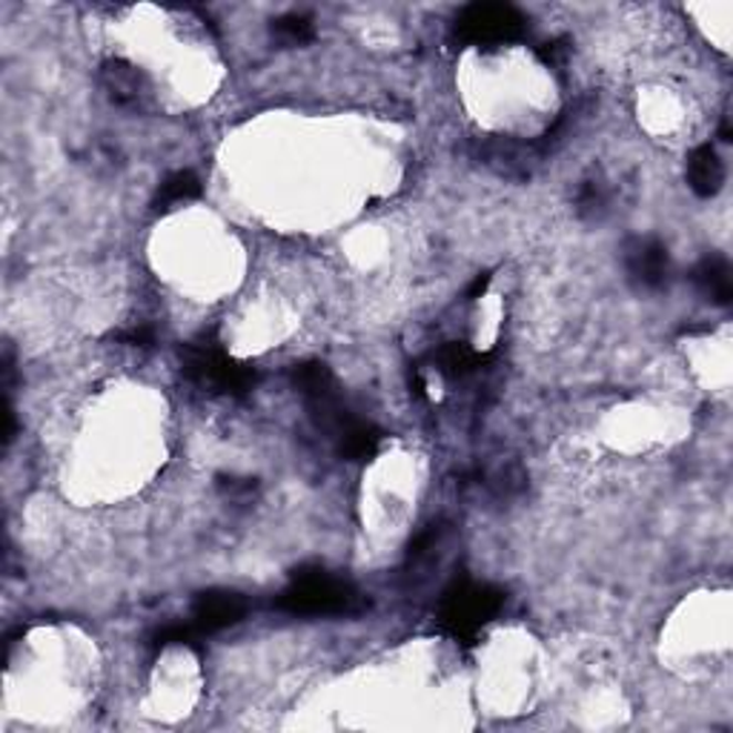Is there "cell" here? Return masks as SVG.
<instances>
[{"mask_svg": "<svg viewBox=\"0 0 733 733\" xmlns=\"http://www.w3.org/2000/svg\"><path fill=\"white\" fill-rule=\"evenodd\" d=\"M218 488L224 490L227 496H247V493L255 490V482L252 479H235V475H221Z\"/></svg>", "mask_w": 733, "mask_h": 733, "instance_id": "17", "label": "cell"}, {"mask_svg": "<svg viewBox=\"0 0 733 733\" xmlns=\"http://www.w3.org/2000/svg\"><path fill=\"white\" fill-rule=\"evenodd\" d=\"M693 284L711 304L727 307L733 299V281H731V264L725 255H705L693 266Z\"/></svg>", "mask_w": 733, "mask_h": 733, "instance_id": "10", "label": "cell"}, {"mask_svg": "<svg viewBox=\"0 0 733 733\" xmlns=\"http://www.w3.org/2000/svg\"><path fill=\"white\" fill-rule=\"evenodd\" d=\"M273 32L286 43H307V41H313L315 27H313V18L293 12V14H284V18H279V21L273 23Z\"/></svg>", "mask_w": 733, "mask_h": 733, "instance_id": "14", "label": "cell"}, {"mask_svg": "<svg viewBox=\"0 0 733 733\" xmlns=\"http://www.w3.org/2000/svg\"><path fill=\"white\" fill-rule=\"evenodd\" d=\"M247 610H250V601L238 590H207L192 605V625L201 633H216V630L238 625L247 616Z\"/></svg>", "mask_w": 733, "mask_h": 733, "instance_id": "6", "label": "cell"}, {"mask_svg": "<svg viewBox=\"0 0 733 733\" xmlns=\"http://www.w3.org/2000/svg\"><path fill=\"white\" fill-rule=\"evenodd\" d=\"M488 284H490V275H479V279H475V284L468 290V301H475L479 295H484Z\"/></svg>", "mask_w": 733, "mask_h": 733, "instance_id": "20", "label": "cell"}, {"mask_svg": "<svg viewBox=\"0 0 733 733\" xmlns=\"http://www.w3.org/2000/svg\"><path fill=\"white\" fill-rule=\"evenodd\" d=\"M201 196V181H198L196 172L189 169H178V172L167 175L158 187V196H155V210H169L172 203L192 201V198Z\"/></svg>", "mask_w": 733, "mask_h": 733, "instance_id": "12", "label": "cell"}, {"mask_svg": "<svg viewBox=\"0 0 733 733\" xmlns=\"http://www.w3.org/2000/svg\"><path fill=\"white\" fill-rule=\"evenodd\" d=\"M527 32V21L507 3H473L455 18V38L473 46L510 43Z\"/></svg>", "mask_w": 733, "mask_h": 733, "instance_id": "4", "label": "cell"}, {"mask_svg": "<svg viewBox=\"0 0 733 733\" xmlns=\"http://www.w3.org/2000/svg\"><path fill=\"white\" fill-rule=\"evenodd\" d=\"M482 161L504 178H531L533 149L527 144H516L507 138L488 140L482 144Z\"/></svg>", "mask_w": 733, "mask_h": 733, "instance_id": "8", "label": "cell"}, {"mask_svg": "<svg viewBox=\"0 0 733 733\" xmlns=\"http://www.w3.org/2000/svg\"><path fill=\"white\" fill-rule=\"evenodd\" d=\"M184 373L192 381L212 390L232 392V396H244L255 385V370L247 364H238L227 356L221 344L212 336H201L198 342H189L181 349Z\"/></svg>", "mask_w": 733, "mask_h": 733, "instance_id": "3", "label": "cell"}, {"mask_svg": "<svg viewBox=\"0 0 733 733\" xmlns=\"http://www.w3.org/2000/svg\"><path fill=\"white\" fill-rule=\"evenodd\" d=\"M104 86L109 98L126 109H147L149 106V84L135 66L126 61H109L104 66Z\"/></svg>", "mask_w": 733, "mask_h": 733, "instance_id": "7", "label": "cell"}, {"mask_svg": "<svg viewBox=\"0 0 733 733\" xmlns=\"http://www.w3.org/2000/svg\"><path fill=\"white\" fill-rule=\"evenodd\" d=\"M565 52H567L565 41H553V43H545V46L538 50V57H542L545 63H551V66H556V63H562Z\"/></svg>", "mask_w": 733, "mask_h": 733, "instance_id": "19", "label": "cell"}, {"mask_svg": "<svg viewBox=\"0 0 733 733\" xmlns=\"http://www.w3.org/2000/svg\"><path fill=\"white\" fill-rule=\"evenodd\" d=\"M504 594L499 587L484 585V582L473 579H455L453 585L444 590L439 608L441 628L448 630L453 639L470 645L475 636L482 633L493 616L502 610Z\"/></svg>", "mask_w": 733, "mask_h": 733, "instance_id": "2", "label": "cell"}, {"mask_svg": "<svg viewBox=\"0 0 733 733\" xmlns=\"http://www.w3.org/2000/svg\"><path fill=\"white\" fill-rule=\"evenodd\" d=\"M333 444H336V450L344 455V459L353 461L373 459V455L378 453V444H381V430H378L376 425H370V421H364L356 416V419L344 427L342 436H338Z\"/></svg>", "mask_w": 733, "mask_h": 733, "instance_id": "11", "label": "cell"}, {"mask_svg": "<svg viewBox=\"0 0 733 733\" xmlns=\"http://www.w3.org/2000/svg\"><path fill=\"white\" fill-rule=\"evenodd\" d=\"M275 605L299 616H338L356 614L362 608V596L349 582L322 567H301L293 573V582L281 590Z\"/></svg>", "mask_w": 733, "mask_h": 733, "instance_id": "1", "label": "cell"}, {"mask_svg": "<svg viewBox=\"0 0 733 733\" xmlns=\"http://www.w3.org/2000/svg\"><path fill=\"white\" fill-rule=\"evenodd\" d=\"M115 338L124 344H129V347H153V342H155L153 329L149 327H133V329H126V333H118Z\"/></svg>", "mask_w": 733, "mask_h": 733, "instance_id": "18", "label": "cell"}, {"mask_svg": "<svg viewBox=\"0 0 733 733\" xmlns=\"http://www.w3.org/2000/svg\"><path fill=\"white\" fill-rule=\"evenodd\" d=\"M479 362H482L479 353L470 349L468 344H459V342L444 344V347L436 353V367H439V370L450 378L468 376V373H473L475 367H479Z\"/></svg>", "mask_w": 733, "mask_h": 733, "instance_id": "13", "label": "cell"}, {"mask_svg": "<svg viewBox=\"0 0 733 733\" xmlns=\"http://www.w3.org/2000/svg\"><path fill=\"white\" fill-rule=\"evenodd\" d=\"M625 270L645 290H659L671 275V255L659 238H630L625 247Z\"/></svg>", "mask_w": 733, "mask_h": 733, "instance_id": "5", "label": "cell"}, {"mask_svg": "<svg viewBox=\"0 0 733 733\" xmlns=\"http://www.w3.org/2000/svg\"><path fill=\"white\" fill-rule=\"evenodd\" d=\"M201 630L192 625V619L184 625V621H178V625H167V628H161L158 633L153 636V648H167V645H192L201 639Z\"/></svg>", "mask_w": 733, "mask_h": 733, "instance_id": "15", "label": "cell"}, {"mask_svg": "<svg viewBox=\"0 0 733 733\" xmlns=\"http://www.w3.org/2000/svg\"><path fill=\"white\" fill-rule=\"evenodd\" d=\"M608 203V192L599 181H587L579 192V210L582 212H599Z\"/></svg>", "mask_w": 733, "mask_h": 733, "instance_id": "16", "label": "cell"}, {"mask_svg": "<svg viewBox=\"0 0 733 733\" xmlns=\"http://www.w3.org/2000/svg\"><path fill=\"white\" fill-rule=\"evenodd\" d=\"M725 184V164L711 144H702L688 158V187L699 198H713Z\"/></svg>", "mask_w": 733, "mask_h": 733, "instance_id": "9", "label": "cell"}]
</instances>
